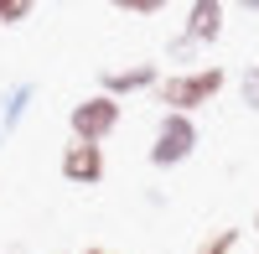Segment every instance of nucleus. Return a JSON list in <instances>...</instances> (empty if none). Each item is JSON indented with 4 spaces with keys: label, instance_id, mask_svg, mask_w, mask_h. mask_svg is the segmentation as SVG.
<instances>
[{
    "label": "nucleus",
    "instance_id": "obj_1",
    "mask_svg": "<svg viewBox=\"0 0 259 254\" xmlns=\"http://www.w3.org/2000/svg\"><path fill=\"white\" fill-rule=\"evenodd\" d=\"M228 73L218 68V62H202V68H182V73H166L156 83V99L166 104V114H192L202 109V104H212L223 94Z\"/></svg>",
    "mask_w": 259,
    "mask_h": 254
},
{
    "label": "nucleus",
    "instance_id": "obj_2",
    "mask_svg": "<svg viewBox=\"0 0 259 254\" xmlns=\"http://www.w3.org/2000/svg\"><path fill=\"white\" fill-rule=\"evenodd\" d=\"M119 119H124V104H119V99L89 94V99H78L73 109H68V130H73V140H83V145H104V140L119 130Z\"/></svg>",
    "mask_w": 259,
    "mask_h": 254
},
{
    "label": "nucleus",
    "instance_id": "obj_3",
    "mask_svg": "<svg viewBox=\"0 0 259 254\" xmlns=\"http://www.w3.org/2000/svg\"><path fill=\"white\" fill-rule=\"evenodd\" d=\"M192 151H197V119L192 114H161L156 119V135H150V166H161V172H171V166H182Z\"/></svg>",
    "mask_w": 259,
    "mask_h": 254
},
{
    "label": "nucleus",
    "instance_id": "obj_4",
    "mask_svg": "<svg viewBox=\"0 0 259 254\" xmlns=\"http://www.w3.org/2000/svg\"><path fill=\"white\" fill-rule=\"evenodd\" d=\"M57 172H62V182H73V187H99L104 172H109V161H104V145L68 140V145H62V156H57Z\"/></svg>",
    "mask_w": 259,
    "mask_h": 254
},
{
    "label": "nucleus",
    "instance_id": "obj_5",
    "mask_svg": "<svg viewBox=\"0 0 259 254\" xmlns=\"http://www.w3.org/2000/svg\"><path fill=\"white\" fill-rule=\"evenodd\" d=\"M166 73H161V62H130V68H104L99 73V94H109V99H130V94H145V89H156Z\"/></svg>",
    "mask_w": 259,
    "mask_h": 254
},
{
    "label": "nucleus",
    "instance_id": "obj_6",
    "mask_svg": "<svg viewBox=\"0 0 259 254\" xmlns=\"http://www.w3.org/2000/svg\"><path fill=\"white\" fill-rule=\"evenodd\" d=\"M223 0H192L187 6V21H182V36L192 47H212V41L223 36Z\"/></svg>",
    "mask_w": 259,
    "mask_h": 254
},
{
    "label": "nucleus",
    "instance_id": "obj_7",
    "mask_svg": "<svg viewBox=\"0 0 259 254\" xmlns=\"http://www.w3.org/2000/svg\"><path fill=\"white\" fill-rule=\"evenodd\" d=\"M197 254H259V239L244 234V228H218L197 244Z\"/></svg>",
    "mask_w": 259,
    "mask_h": 254
},
{
    "label": "nucleus",
    "instance_id": "obj_8",
    "mask_svg": "<svg viewBox=\"0 0 259 254\" xmlns=\"http://www.w3.org/2000/svg\"><path fill=\"white\" fill-rule=\"evenodd\" d=\"M31 83H16V89L6 94V104H0V135H11L16 124H21V114H26V104H31Z\"/></svg>",
    "mask_w": 259,
    "mask_h": 254
},
{
    "label": "nucleus",
    "instance_id": "obj_9",
    "mask_svg": "<svg viewBox=\"0 0 259 254\" xmlns=\"http://www.w3.org/2000/svg\"><path fill=\"white\" fill-rule=\"evenodd\" d=\"M239 104L249 114H259V62H249V68L239 73Z\"/></svg>",
    "mask_w": 259,
    "mask_h": 254
},
{
    "label": "nucleus",
    "instance_id": "obj_10",
    "mask_svg": "<svg viewBox=\"0 0 259 254\" xmlns=\"http://www.w3.org/2000/svg\"><path fill=\"white\" fill-rule=\"evenodd\" d=\"M31 16V0H0V26H21Z\"/></svg>",
    "mask_w": 259,
    "mask_h": 254
},
{
    "label": "nucleus",
    "instance_id": "obj_11",
    "mask_svg": "<svg viewBox=\"0 0 259 254\" xmlns=\"http://www.w3.org/2000/svg\"><path fill=\"white\" fill-rule=\"evenodd\" d=\"M166 57H171V62H192V57H197V47H192V41H187V36L177 31V36L166 41Z\"/></svg>",
    "mask_w": 259,
    "mask_h": 254
},
{
    "label": "nucleus",
    "instance_id": "obj_12",
    "mask_svg": "<svg viewBox=\"0 0 259 254\" xmlns=\"http://www.w3.org/2000/svg\"><path fill=\"white\" fill-rule=\"evenodd\" d=\"M124 16H161V0H119Z\"/></svg>",
    "mask_w": 259,
    "mask_h": 254
},
{
    "label": "nucleus",
    "instance_id": "obj_13",
    "mask_svg": "<svg viewBox=\"0 0 259 254\" xmlns=\"http://www.w3.org/2000/svg\"><path fill=\"white\" fill-rule=\"evenodd\" d=\"M83 254H114V249H99V244H94V249H83Z\"/></svg>",
    "mask_w": 259,
    "mask_h": 254
},
{
    "label": "nucleus",
    "instance_id": "obj_14",
    "mask_svg": "<svg viewBox=\"0 0 259 254\" xmlns=\"http://www.w3.org/2000/svg\"><path fill=\"white\" fill-rule=\"evenodd\" d=\"M249 228H254V239H259V213H254V223H249Z\"/></svg>",
    "mask_w": 259,
    "mask_h": 254
}]
</instances>
